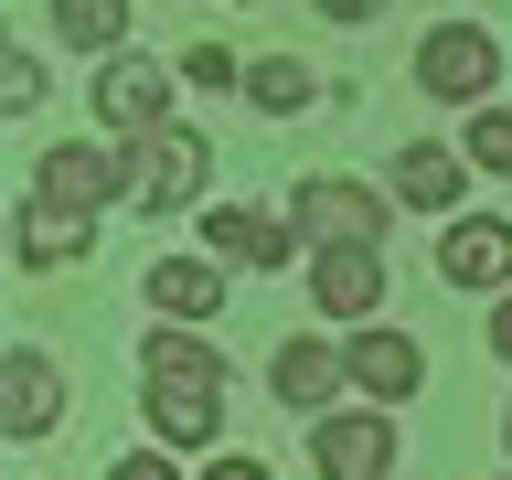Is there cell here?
<instances>
[{
	"instance_id": "52a82bcc",
	"label": "cell",
	"mask_w": 512,
	"mask_h": 480,
	"mask_svg": "<svg viewBox=\"0 0 512 480\" xmlns=\"http://www.w3.org/2000/svg\"><path fill=\"white\" fill-rule=\"evenodd\" d=\"M342 363H352V395L363 406H406L416 384H427V342L416 331H374V320L342 331Z\"/></svg>"
},
{
	"instance_id": "7402d4cb",
	"label": "cell",
	"mask_w": 512,
	"mask_h": 480,
	"mask_svg": "<svg viewBox=\"0 0 512 480\" xmlns=\"http://www.w3.org/2000/svg\"><path fill=\"white\" fill-rule=\"evenodd\" d=\"M182 86H203V96H224V86H246V64L224 54V43H192V54H182Z\"/></svg>"
},
{
	"instance_id": "277c9868",
	"label": "cell",
	"mask_w": 512,
	"mask_h": 480,
	"mask_svg": "<svg viewBox=\"0 0 512 480\" xmlns=\"http://www.w3.org/2000/svg\"><path fill=\"white\" fill-rule=\"evenodd\" d=\"M171 86H182V75H171V64H150V54H107L96 64V128H107V139H150V128H171Z\"/></svg>"
},
{
	"instance_id": "30bf717a",
	"label": "cell",
	"mask_w": 512,
	"mask_h": 480,
	"mask_svg": "<svg viewBox=\"0 0 512 480\" xmlns=\"http://www.w3.org/2000/svg\"><path fill=\"white\" fill-rule=\"evenodd\" d=\"M438 278H448V288H491V299H502V288H512V224H502V214H448Z\"/></svg>"
},
{
	"instance_id": "5b68a950",
	"label": "cell",
	"mask_w": 512,
	"mask_h": 480,
	"mask_svg": "<svg viewBox=\"0 0 512 480\" xmlns=\"http://www.w3.org/2000/svg\"><path fill=\"white\" fill-rule=\"evenodd\" d=\"M310 470L320 480H395V416L384 406H320L310 416Z\"/></svg>"
},
{
	"instance_id": "ffe728a7",
	"label": "cell",
	"mask_w": 512,
	"mask_h": 480,
	"mask_svg": "<svg viewBox=\"0 0 512 480\" xmlns=\"http://www.w3.org/2000/svg\"><path fill=\"white\" fill-rule=\"evenodd\" d=\"M470 171L512 182V107H470Z\"/></svg>"
},
{
	"instance_id": "ac0fdd59",
	"label": "cell",
	"mask_w": 512,
	"mask_h": 480,
	"mask_svg": "<svg viewBox=\"0 0 512 480\" xmlns=\"http://www.w3.org/2000/svg\"><path fill=\"white\" fill-rule=\"evenodd\" d=\"M54 32L75 54H128V0H54Z\"/></svg>"
},
{
	"instance_id": "4fadbf2b",
	"label": "cell",
	"mask_w": 512,
	"mask_h": 480,
	"mask_svg": "<svg viewBox=\"0 0 512 480\" xmlns=\"http://www.w3.org/2000/svg\"><path fill=\"white\" fill-rule=\"evenodd\" d=\"M224 278H235L224 256H160V267H150V310L182 320V331H203V320L224 310Z\"/></svg>"
},
{
	"instance_id": "603a6c76",
	"label": "cell",
	"mask_w": 512,
	"mask_h": 480,
	"mask_svg": "<svg viewBox=\"0 0 512 480\" xmlns=\"http://www.w3.org/2000/svg\"><path fill=\"white\" fill-rule=\"evenodd\" d=\"M107 480H182V470H171V448H128Z\"/></svg>"
},
{
	"instance_id": "d6986e66",
	"label": "cell",
	"mask_w": 512,
	"mask_h": 480,
	"mask_svg": "<svg viewBox=\"0 0 512 480\" xmlns=\"http://www.w3.org/2000/svg\"><path fill=\"white\" fill-rule=\"evenodd\" d=\"M246 96L267 107V118H299V107H320V75L299 54H267V64H246Z\"/></svg>"
},
{
	"instance_id": "cb8c5ba5",
	"label": "cell",
	"mask_w": 512,
	"mask_h": 480,
	"mask_svg": "<svg viewBox=\"0 0 512 480\" xmlns=\"http://www.w3.org/2000/svg\"><path fill=\"white\" fill-rule=\"evenodd\" d=\"M491 363H502V374H512V288H502V299H491Z\"/></svg>"
},
{
	"instance_id": "6da1fadb",
	"label": "cell",
	"mask_w": 512,
	"mask_h": 480,
	"mask_svg": "<svg viewBox=\"0 0 512 480\" xmlns=\"http://www.w3.org/2000/svg\"><path fill=\"white\" fill-rule=\"evenodd\" d=\"M139 192V150L128 139H54L32 160V203H64V214H107Z\"/></svg>"
},
{
	"instance_id": "2e32d148",
	"label": "cell",
	"mask_w": 512,
	"mask_h": 480,
	"mask_svg": "<svg viewBox=\"0 0 512 480\" xmlns=\"http://www.w3.org/2000/svg\"><path fill=\"white\" fill-rule=\"evenodd\" d=\"M86 246H96V214H64V203H22L11 214V256H22L32 278L64 267V256H86Z\"/></svg>"
},
{
	"instance_id": "ba28073f",
	"label": "cell",
	"mask_w": 512,
	"mask_h": 480,
	"mask_svg": "<svg viewBox=\"0 0 512 480\" xmlns=\"http://www.w3.org/2000/svg\"><path fill=\"white\" fill-rule=\"evenodd\" d=\"M342 384H352V363H342V342H331V331H299V342H278V363H267V395H278V406H299V416L342 406Z\"/></svg>"
},
{
	"instance_id": "4316f807",
	"label": "cell",
	"mask_w": 512,
	"mask_h": 480,
	"mask_svg": "<svg viewBox=\"0 0 512 480\" xmlns=\"http://www.w3.org/2000/svg\"><path fill=\"white\" fill-rule=\"evenodd\" d=\"M502 438H512V416H502Z\"/></svg>"
},
{
	"instance_id": "7c38bea8",
	"label": "cell",
	"mask_w": 512,
	"mask_h": 480,
	"mask_svg": "<svg viewBox=\"0 0 512 480\" xmlns=\"http://www.w3.org/2000/svg\"><path fill=\"white\" fill-rule=\"evenodd\" d=\"M54 416H64V374L32 342H11L0 352V427L11 438H54Z\"/></svg>"
},
{
	"instance_id": "5bb4252c",
	"label": "cell",
	"mask_w": 512,
	"mask_h": 480,
	"mask_svg": "<svg viewBox=\"0 0 512 480\" xmlns=\"http://www.w3.org/2000/svg\"><path fill=\"white\" fill-rule=\"evenodd\" d=\"M459 192H470V150H438V139L395 150V203L406 214H459Z\"/></svg>"
},
{
	"instance_id": "83f0119b",
	"label": "cell",
	"mask_w": 512,
	"mask_h": 480,
	"mask_svg": "<svg viewBox=\"0 0 512 480\" xmlns=\"http://www.w3.org/2000/svg\"><path fill=\"white\" fill-rule=\"evenodd\" d=\"M502 480H512V470H502Z\"/></svg>"
},
{
	"instance_id": "d4e9b609",
	"label": "cell",
	"mask_w": 512,
	"mask_h": 480,
	"mask_svg": "<svg viewBox=\"0 0 512 480\" xmlns=\"http://www.w3.org/2000/svg\"><path fill=\"white\" fill-rule=\"evenodd\" d=\"M203 480H278V470H267V459H214Z\"/></svg>"
},
{
	"instance_id": "9c48e42d",
	"label": "cell",
	"mask_w": 512,
	"mask_h": 480,
	"mask_svg": "<svg viewBox=\"0 0 512 480\" xmlns=\"http://www.w3.org/2000/svg\"><path fill=\"white\" fill-rule=\"evenodd\" d=\"M203 256H224V267H256V278H267V267H288V256H299V224H288V214H256V203H214V214H203Z\"/></svg>"
},
{
	"instance_id": "8992f818",
	"label": "cell",
	"mask_w": 512,
	"mask_h": 480,
	"mask_svg": "<svg viewBox=\"0 0 512 480\" xmlns=\"http://www.w3.org/2000/svg\"><path fill=\"white\" fill-rule=\"evenodd\" d=\"M139 150V214H182V203H203V182H214V139L203 128H150V139H128Z\"/></svg>"
},
{
	"instance_id": "8fae6325",
	"label": "cell",
	"mask_w": 512,
	"mask_h": 480,
	"mask_svg": "<svg viewBox=\"0 0 512 480\" xmlns=\"http://www.w3.org/2000/svg\"><path fill=\"white\" fill-rule=\"evenodd\" d=\"M310 299H320V320H374L384 310V256L374 246H310Z\"/></svg>"
},
{
	"instance_id": "e0dca14e",
	"label": "cell",
	"mask_w": 512,
	"mask_h": 480,
	"mask_svg": "<svg viewBox=\"0 0 512 480\" xmlns=\"http://www.w3.org/2000/svg\"><path fill=\"white\" fill-rule=\"evenodd\" d=\"M139 374H150V384H214V395H224V352L203 342V331H171V320H160L150 342H139Z\"/></svg>"
},
{
	"instance_id": "484cf974",
	"label": "cell",
	"mask_w": 512,
	"mask_h": 480,
	"mask_svg": "<svg viewBox=\"0 0 512 480\" xmlns=\"http://www.w3.org/2000/svg\"><path fill=\"white\" fill-rule=\"evenodd\" d=\"M384 0H320V22H374Z\"/></svg>"
},
{
	"instance_id": "3957f363",
	"label": "cell",
	"mask_w": 512,
	"mask_h": 480,
	"mask_svg": "<svg viewBox=\"0 0 512 480\" xmlns=\"http://www.w3.org/2000/svg\"><path fill=\"white\" fill-rule=\"evenodd\" d=\"M491 75H512V54L480 22H438L427 43H416V86L448 96V107H491Z\"/></svg>"
},
{
	"instance_id": "44dd1931",
	"label": "cell",
	"mask_w": 512,
	"mask_h": 480,
	"mask_svg": "<svg viewBox=\"0 0 512 480\" xmlns=\"http://www.w3.org/2000/svg\"><path fill=\"white\" fill-rule=\"evenodd\" d=\"M43 86H54V75H43L32 54H0V118H32V107H43Z\"/></svg>"
},
{
	"instance_id": "7a4b0ae2",
	"label": "cell",
	"mask_w": 512,
	"mask_h": 480,
	"mask_svg": "<svg viewBox=\"0 0 512 480\" xmlns=\"http://www.w3.org/2000/svg\"><path fill=\"white\" fill-rule=\"evenodd\" d=\"M288 224H299V246H384L395 203L363 192V182H342V171H310V182L288 192Z\"/></svg>"
},
{
	"instance_id": "9a60e30c",
	"label": "cell",
	"mask_w": 512,
	"mask_h": 480,
	"mask_svg": "<svg viewBox=\"0 0 512 480\" xmlns=\"http://www.w3.org/2000/svg\"><path fill=\"white\" fill-rule=\"evenodd\" d=\"M150 384V374H139ZM150 438L160 448H214L224 438V395L214 384H150Z\"/></svg>"
}]
</instances>
